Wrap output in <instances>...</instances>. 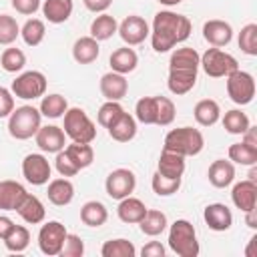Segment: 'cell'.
Returning a JSON list of instances; mask_svg holds the SVG:
<instances>
[{
    "label": "cell",
    "mask_w": 257,
    "mask_h": 257,
    "mask_svg": "<svg viewBox=\"0 0 257 257\" xmlns=\"http://www.w3.org/2000/svg\"><path fill=\"white\" fill-rule=\"evenodd\" d=\"M161 4H165V6H177V4H181L183 0H159Z\"/></svg>",
    "instance_id": "cell-58"
},
{
    "label": "cell",
    "mask_w": 257,
    "mask_h": 257,
    "mask_svg": "<svg viewBox=\"0 0 257 257\" xmlns=\"http://www.w3.org/2000/svg\"><path fill=\"white\" fill-rule=\"evenodd\" d=\"M255 175H257V171H255V165H253V169L249 173V181H255Z\"/></svg>",
    "instance_id": "cell-59"
},
{
    "label": "cell",
    "mask_w": 257,
    "mask_h": 257,
    "mask_svg": "<svg viewBox=\"0 0 257 257\" xmlns=\"http://www.w3.org/2000/svg\"><path fill=\"white\" fill-rule=\"evenodd\" d=\"M199 66H203V70L207 72V76L213 78H221V76H229L231 72H235L239 68V62L235 56H231L229 52H223L219 48H207L205 54L201 56Z\"/></svg>",
    "instance_id": "cell-6"
},
{
    "label": "cell",
    "mask_w": 257,
    "mask_h": 257,
    "mask_svg": "<svg viewBox=\"0 0 257 257\" xmlns=\"http://www.w3.org/2000/svg\"><path fill=\"white\" fill-rule=\"evenodd\" d=\"M108 135L116 143H128V141H133L135 135H137V120H135V116L128 114V112H122L108 126Z\"/></svg>",
    "instance_id": "cell-22"
},
{
    "label": "cell",
    "mask_w": 257,
    "mask_h": 257,
    "mask_svg": "<svg viewBox=\"0 0 257 257\" xmlns=\"http://www.w3.org/2000/svg\"><path fill=\"white\" fill-rule=\"evenodd\" d=\"M239 48L249 54V56H257V24L249 22L241 28L239 32Z\"/></svg>",
    "instance_id": "cell-42"
},
{
    "label": "cell",
    "mask_w": 257,
    "mask_h": 257,
    "mask_svg": "<svg viewBox=\"0 0 257 257\" xmlns=\"http://www.w3.org/2000/svg\"><path fill=\"white\" fill-rule=\"evenodd\" d=\"M66 235H68V231L60 221L44 223L40 227V231H38V247H40V251L44 255H48V257L60 255V249H62V243H64Z\"/></svg>",
    "instance_id": "cell-9"
},
{
    "label": "cell",
    "mask_w": 257,
    "mask_h": 257,
    "mask_svg": "<svg viewBox=\"0 0 257 257\" xmlns=\"http://www.w3.org/2000/svg\"><path fill=\"white\" fill-rule=\"evenodd\" d=\"M135 114L143 124H157V96H143L135 106Z\"/></svg>",
    "instance_id": "cell-41"
},
{
    "label": "cell",
    "mask_w": 257,
    "mask_h": 257,
    "mask_svg": "<svg viewBox=\"0 0 257 257\" xmlns=\"http://www.w3.org/2000/svg\"><path fill=\"white\" fill-rule=\"evenodd\" d=\"M145 213H147L145 203L137 197H131V195L120 199V203L116 207V215L122 223H139L145 217Z\"/></svg>",
    "instance_id": "cell-26"
},
{
    "label": "cell",
    "mask_w": 257,
    "mask_h": 257,
    "mask_svg": "<svg viewBox=\"0 0 257 257\" xmlns=\"http://www.w3.org/2000/svg\"><path fill=\"white\" fill-rule=\"evenodd\" d=\"M207 177H209V183L217 189H225L229 187L233 181H235V167L231 161H225V159H217L209 165V171H207Z\"/></svg>",
    "instance_id": "cell-19"
},
{
    "label": "cell",
    "mask_w": 257,
    "mask_h": 257,
    "mask_svg": "<svg viewBox=\"0 0 257 257\" xmlns=\"http://www.w3.org/2000/svg\"><path fill=\"white\" fill-rule=\"evenodd\" d=\"M54 167H56V171L60 173V177H74V175L78 173V169L72 165V161L68 159V155L64 153V149L56 153V159H54Z\"/></svg>",
    "instance_id": "cell-49"
},
{
    "label": "cell",
    "mask_w": 257,
    "mask_h": 257,
    "mask_svg": "<svg viewBox=\"0 0 257 257\" xmlns=\"http://www.w3.org/2000/svg\"><path fill=\"white\" fill-rule=\"evenodd\" d=\"M203 38L215 46V48H221V46H227L233 38V28L229 22L225 20H219V18H213V20H207L203 24Z\"/></svg>",
    "instance_id": "cell-14"
},
{
    "label": "cell",
    "mask_w": 257,
    "mask_h": 257,
    "mask_svg": "<svg viewBox=\"0 0 257 257\" xmlns=\"http://www.w3.org/2000/svg\"><path fill=\"white\" fill-rule=\"evenodd\" d=\"M12 110H14V96L8 88L0 86V118L10 116Z\"/></svg>",
    "instance_id": "cell-50"
},
{
    "label": "cell",
    "mask_w": 257,
    "mask_h": 257,
    "mask_svg": "<svg viewBox=\"0 0 257 257\" xmlns=\"http://www.w3.org/2000/svg\"><path fill=\"white\" fill-rule=\"evenodd\" d=\"M249 116L245 112H241L239 108H233V110H227L225 116H223V126L229 135H243L247 128H249Z\"/></svg>",
    "instance_id": "cell-40"
},
{
    "label": "cell",
    "mask_w": 257,
    "mask_h": 257,
    "mask_svg": "<svg viewBox=\"0 0 257 257\" xmlns=\"http://www.w3.org/2000/svg\"><path fill=\"white\" fill-rule=\"evenodd\" d=\"M44 34H46L44 22L38 20V18L26 20L24 26L20 28V36H22V40H24L28 46H38V44L44 40Z\"/></svg>",
    "instance_id": "cell-39"
},
{
    "label": "cell",
    "mask_w": 257,
    "mask_h": 257,
    "mask_svg": "<svg viewBox=\"0 0 257 257\" xmlns=\"http://www.w3.org/2000/svg\"><path fill=\"white\" fill-rule=\"evenodd\" d=\"M108 219V211L100 201H88L80 207V221L88 227H100Z\"/></svg>",
    "instance_id": "cell-32"
},
{
    "label": "cell",
    "mask_w": 257,
    "mask_h": 257,
    "mask_svg": "<svg viewBox=\"0 0 257 257\" xmlns=\"http://www.w3.org/2000/svg\"><path fill=\"white\" fill-rule=\"evenodd\" d=\"M34 137H36L38 149L44 151V153H54V155H56V153L62 151L64 145H66V135H64V131H62L60 126H56V124L40 126Z\"/></svg>",
    "instance_id": "cell-13"
},
{
    "label": "cell",
    "mask_w": 257,
    "mask_h": 257,
    "mask_svg": "<svg viewBox=\"0 0 257 257\" xmlns=\"http://www.w3.org/2000/svg\"><path fill=\"white\" fill-rule=\"evenodd\" d=\"M231 199H233V205L247 213V211H253L255 205H257V185L255 181H239L233 191H231Z\"/></svg>",
    "instance_id": "cell-16"
},
{
    "label": "cell",
    "mask_w": 257,
    "mask_h": 257,
    "mask_svg": "<svg viewBox=\"0 0 257 257\" xmlns=\"http://www.w3.org/2000/svg\"><path fill=\"white\" fill-rule=\"evenodd\" d=\"M26 64V54L20 48H6L0 56V66L6 72H18Z\"/></svg>",
    "instance_id": "cell-43"
},
{
    "label": "cell",
    "mask_w": 257,
    "mask_h": 257,
    "mask_svg": "<svg viewBox=\"0 0 257 257\" xmlns=\"http://www.w3.org/2000/svg\"><path fill=\"white\" fill-rule=\"evenodd\" d=\"M62 128H64V135L68 139H72V143H92L96 139L94 122L78 106L66 108V112H64V126Z\"/></svg>",
    "instance_id": "cell-5"
},
{
    "label": "cell",
    "mask_w": 257,
    "mask_h": 257,
    "mask_svg": "<svg viewBox=\"0 0 257 257\" xmlns=\"http://www.w3.org/2000/svg\"><path fill=\"white\" fill-rule=\"evenodd\" d=\"M193 114H195V120L201 124V126H213L219 118H221V108H219V102L213 100V98H203L195 104L193 108Z\"/></svg>",
    "instance_id": "cell-30"
},
{
    "label": "cell",
    "mask_w": 257,
    "mask_h": 257,
    "mask_svg": "<svg viewBox=\"0 0 257 257\" xmlns=\"http://www.w3.org/2000/svg\"><path fill=\"white\" fill-rule=\"evenodd\" d=\"M151 187L159 197H169L179 191L181 179H169V177H163L161 173H155L151 179Z\"/></svg>",
    "instance_id": "cell-45"
},
{
    "label": "cell",
    "mask_w": 257,
    "mask_h": 257,
    "mask_svg": "<svg viewBox=\"0 0 257 257\" xmlns=\"http://www.w3.org/2000/svg\"><path fill=\"white\" fill-rule=\"evenodd\" d=\"M122 112H124V108L118 104V100H106V102L98 108V112H96V120H98L100 126L108 128V126H110Z\"/></svg>",
    "instance_id": "cell-44"
},
{
    "label": "cell",
    "mask_w": 257,
    "mask_h": 257,
    "mask_svg": "<svg viewBox=\"0 0 257 257\" xmlns=\"http://www.w3.org/2000/svg\"><path fill=\"white\" fill-rule=\"evenodd\" d=\"M46 76L38 70H26L20 76H16V80H12V94L22 98V100H34L44 96L46 92Z\"/></svg>",
    "instance_id": "cell-7"
},
{
    "label": "cell",
    "mask_w": 257,
    "mask_h": 257,
    "mask_svg": "<svg viewBox=\"0 0 257 257\" xmlns=\"http://www.w3.org/2000/svg\"><path fill=\"white\" fill-rule=\"evenodd\" d=\"M193 30V24L187 16L161 10L153 18V30H151V44L155 52H167L175 44L185 42Z\"/></svg>",
    "instance_id": "cell-1"
},
{
    "label": "cell",
    "mask_w": 257,
    "mask_h": 257,
    "mask_svg": "<svg viewBox=\"0 0 257 257\" xmlns=\"http://www.w3.org/2000/svg\"><path fill=\"white\" fill-rule=\"evenodd\" d=\"M197 84V70H169L167 86L173 94H187Z\"/></svg>",
    "instance_id": "cell-29"
},
{
    "label": "cell",
    "mask_w": 257,
    "mask_h": 257,
    "mask_svg": "<svg viewBox=\"0 0 257 257\" xmlns=\"http://www.w3.org/2000/svg\"><path fill=\"white\" fill-rule=\"evenodd\" d=\"M199 62H201L199 52L195 48L183 46L171 54L169 70H199Z\"/></svg>",
    "instance_id": "cell-25"
},
{
    "label": "cell",
    "mask_w": 257,
    "mask_h": 257,
    "mask_svg": "<svg viewBox=\"0 0 257 257\" xmlns=\"http://www.w3.org/2000/svg\"><path fill=\"white\" fill-rule=\"evenodd\" d=\"M82 2L90 12H104L112 4V0H82Z\"/></svg>",
    "instance_id": "cell-53"
},
{
    "label": "cell",
    "mask_w": 257,
    "mask_h": 257,
    "mask_svg": "<svg viewBox=\"0 0 257 257\" xmlns=\"http://www.w3.org/2000/svg\"><path fill=\"white\" fill-rule=\"evenodd\" d=\"M116 32L120 34V38L124 40L126 46H137V44L145 42V38L151 34L147 20H145L143 16H137V14L126 16V18L118 24V30H116Z\"/></svg>",
    "instance_id": "cell-12"
},
{
    "label": "cell",
    "mask_w": 257,
    "mask_h": 257,
    "mask_svg": "<svg viewBox=\"0 0 257 257\" xmlns=\"http://www.w3.org/2000/svg\"><path fill=\"white\" fill-rule=\"evenodd\" d=\"M46 195H48V201L56 207H64L68 205L72 199H74V185L62 177V179H52L48 183V189H46Z\"/></svg>",
    "instance_id": "cell-21"
},
{
    "label": "cell",
    "mask_w": 257,
    "mask_h": 257,
    "mask_svg": "<svg viewBox=\"0 0 257 257\" xmlns=\"http://www.w3.org/2000/svg\"><path fill=\"white\" fill-rule=\"evenodd\" d=\"M60 255L62 257H82L84 255V243L78 235L74 233H68L64 243H62V249H60Z\"/></svg>",
    "instance_id": "cell-48"
},
{
    "label": "cell",
    "mask_w": 257,
    "mask_h": 257,
    "mask_svg": "<svg viewBox=\"0 0 257 257\" xmlns=\"http://www.w3.org/2000/svg\"><path fill=\"white\" fill-rule=\"evenodd\" d=\"M12 227H14V221L6 215H0V239H4L12 231Z\"/></svg>",
    "instance_id": "cell-55"
},
{
    "label": "cell",
    "mask_w": 257,
    "mask_h": 257,
    "mask_svg": "<svg viewBox=\"0 0 257 257\" xmlns=\"http://www.w3.org/2000/svg\"><path fill=\"white\" fill-rule=\"evenodd\" d=\"M28 191L16 181H0V211H16Z\"/></svg>",
    "instance_id": "cell-18"
},
{
    "label": "cell",
    "mask_w": 257,
    "mask_h": 257,
    "mask_svg": "<svg viewBox=\"0 0 257 257\" xmlns=\"http://www.w3.org/2000/svg\"><path fill=\"white\" fill-rule=\"evenodd\" d=\"M12 6H14L16 12H20L24 16H30L40 8V0H12Z\"/></svg>",
    "instance_id": "cell-51"
},
{
    "label": "cell",
    "mask_w": 257,
    "mask_h": 257,
    "mask_svg": "<svg viewBox=\"0 0 257 257\" xmlns=\"http://www.w3.org/2000/svg\"><path fill=\"white\" fill-rule=\"evenodd\" d=\"M50 173H52V169H50V163H48V159L44 155L30 153V155L24 157L22 175H24V179L28 183H32L36 187L38 185H46L50 181Z\"/></svg>",
    "instance_id": "cell-11"
},
{
    "label": "cell",
    "mask_w": 257,
    "mask_h": 257,
    "mask_svg": "<svg viewBox=\"0 0 257 257\" xmlns=\"http://www.w3.org/2000/svg\"><path fill=\"white\" fill-rule=\"evenodd\" d=\"M6 249L12 251V253H22L28 245H30V233L24 225H14L12 231L2 239Z\"/></svg>",
    "instance_id": "cell-36"
},
{
    "label": "cell",
    "mask_w": 257,
    "mask_h": 257,
    "mask_svg": "<svg viewBox=\"0 0 257 257\" xmlns=\"http://www.w3.org/2000/svg\"><path fill=\"white\" fill-rule=\"evenodd\" d=\"M245 223H247L251 229H255V227H257V223H255V209L245 213Z\"/></svg>",
    "instance_id": "cell-56"
},
{
    "label": "cell",
    "mask_w": 257,
    "mask_h": 257,
    "mask_svg": "<svg viewBox=\"0 0 257 257\" xmlns=\"http://www.w3.org/2000/svg\"><path fill=\"white\" fill-rule=\"evenodd\" d=\"M16 213H18L26 223L38 225V223L44 221L46 209H44V205H42V201H40L38 197H34V195L28 193V195L22 199V203L16 207Z\"/></svg>",
    "instance_id": "cell-23"
},
{
    "label": "cell",
    "mask_w": 257,
    "mask_h": 257,
    "mask_svg": "<svg viewBox=\"0 0 257 257\" xmlns=\"http://www.w3.org/2000/svg\"><path fill=\"white\" fill-rule=\"evenodd\" d=\"M137 187V177L131 169H114L110 171V175L106 177V183H104V189H106V195L110 199H124L128 197Z\"/></svg>",
    "instance_id": "cell-10"
},
{
    "label": "cell",
    "mask_w": 257,
    "mask_h": 257,
    "mask_svg": "<svg viewBox=\"0 0 257 257\" xmlns=\"http://www.w3.org/2000/svg\"><path fill=\"white\" fill-rule=\"evenodd\" d=\"M203 147H205L203 133L193 126H181V128L169 131L163 145L165 151H173L183 157H195L203 151Z\"/></svg>",
    "instance_id": "cell-2"
},
{
    "label": "cell",
    "mask_w": 257,
    "mask_h": 257,
    "mask_svg": "<svg viewBox=\"0 0 257 257\" xmlns=\"http://www.w3.org/2000/svg\"><path fill=\"white\" fill-rule=\"evenodd\" d=\"M227 78V94L235 104H249L255 96V78L245 70H235Z\"/></svg>",
    "instance_id": "cell-8"
},
{
    "label": "cell",
    "mask_w": 257,
    "mask_h": 257,
    "mask_svg": "<svg viewBox=\"0 0 257 257\" xmlns=\"http://www.w3.org/2000/svg\"><path fill=\"white\" fill-rule=\"evenodd\" d=\"M118 30V22L114 20V16H110V14H100V16H96L94 20H92V24H90V36L94 38V40H108L114 32Z\"/></svg>",
    "instance_id": "cell-34"
},
{
    "label": "cell",
    "mask_w": 257,
    "mask_h": 257,
    "mask_svg": "<svg viewBox=\"0 0 257 257\" xmlns=\"http://www.w3.org/2000/svg\"><path fill=\"white\" fill-rule=\"evenodd\" d=\"M169 247L179 257H197L199 241L197 231L187 219H177L169 229Z\"/></svg>",
    "instance_id": "cell-4"
},
{
    "label": "cell",
    "mask_w": 257,
    "mask_h": 257,
    "mask_svg": "<svg viewBox=\"0 0 257 257\" xmlns=\"http://www.w3.org/2000/svg\"><path fill=\"white\" fill-rule=\"evenodd\" d=\"M241 137H243V139H241V143H245V145H249V147L257 149V131H255V126H251V124H249V128H247Z\"/></svg>",
    "instance_id": "cell-54"
},
{
    "label": "cell",
    "mask_w": 257,
    "mask_h": 257,
    "mask_svg": "<svg viewBox=\"0 0 257 257\" xmlns=\"http://www.w3.org/2000/svg\"><path fill=\"white\" fill-rule=\"evenodd\" d=\"M157 173H161L163 177H169V179H181L185 173V157L163 149L159 163H157Z\"/></svg>",
    "instance_id": "cell-20"
},
{
    "label": "cell",
    "mask_w": 257,
    "mask_h": 257,
    "mask_svg": "<svg viewBox=\"0 0 257 257\" xmlns=\"http://www.w3.org/2000/svg\"><path fill=\"white\" fill-rule=\"evenodd\" d=\"M100 92L106 100H120L128 92V80L124 78V74L110 70L100 78Z\"/></svg>",
    "instance_id": "cell-17"
},
{
    "label": "cell",
    "mask_w": 257,
    "mask_h": 257,
    "mask_svg": "<svg viewBox=\"0 0 257 257\" xmlns=\"http://www.w3.org/2000/svg\"><path fill=\"white\" fill-rule=\"evenodd\" d=\"M66 108H68V102H66V98L62 96V94H46V96H42V100H40V114L42 116H48V118H60V116H64V112H66Z\"/></svg>",
    "instance_id": "cell-35"
},
{
    "label": "cell",
    "mask_w": 257,
    "mask_h": 257,
    "mask_svg": "<svg viewBox=\"0 0 257 257\" xmlns=\"http://www.w3.org/2000/svg\"><path fill=\"white\" fill-rule=\"evenodd\" d=\"M64 153L68 155V159L72 161V165L78 171L90 167L94 161V151H92L90 143H70L68 147H64Z\"/></svg>",
    "instance_id": "cell-31"
},
{
    "label": "cell",
    "mask_w": 257,
    "mask_h": 257,
    "mask_svg": "<svg viewBox=\"0 0 257 257\" xmlns=\"http://www.w3.org/2000/svg\"><path fill=\"white\" fill-rule=\"evenodd\" d=\"M20 34V26L14 16L0 14V44H12Z\"/></svg>",
    "instance_id": "cell-46"
},
{
    "label": "cell",
    "mask_w": 257,
    "mask_h": 257,
    "mask_svg": "<svg viewBox=\"0 0 257 257\" xmlns=\"http://www.w3.org/2000/svg\"><path fill=\"white\" fill-rule=\"evenodd\" d=\"M98 40H94L92 36H80L74 44H72V56L78 64H90L98 58Z\"/></svg>",
    "instance_id": "cell-28"
},
{
    "label": "cell",
    "mask_w": 257,
    "mask_h": 257,
    "mask_svg": "<svg viewBox=\"0 0 257 257\" xmlns=\"http://www.w3.org/2000/svg\"><path fill=\"white\" fill-rule=\"evenodd\" d=\"M175 114H177V110H175L173 100L167 96H157V124L159 126L171 124L175 120Z\"/></svg>",
    "instance_id": "cell-47"
},
{
    "label": "cell",
    "mask_w": 257,
    "mask_h": 257,
    "mask_svg": "<svg viewBox=\"0 0 257 257\" xmlns=\"http://www.w3.org/2000/svg\"><path fill=\"white\" fill-rule=\"evenodd\" d=\"M72 0H44L42 4V14L48 22L52 24H62L70 18L72 14Z\"/></svg>",
    "instance_id": "cell-27"
},
{
    "label": "cell",
    "mask_w": 257,
    "mask_h": 257,
    "mask_svg": "<svg viewBox=\"0 0 257 257\" xmlns=\"http://www.w3.org/2000/svg\"><path fill=\"white\" fill-rule=\"evenodd\" d=\"M40 120H42V114L38 108H34L32 104H22L14 108L8 116V133L16 141H26L38 133Z\"/></svg>",
    "instance_id": "cell-3"
},
{
    "label": "cell",
    "mask_w": 257,
    "mask_h": 257,
    "mask_svg": "<svg viewBox=\"0 0 257 257\" xmlns=\"http://www.w3.org/2000/svg\"><path fill=\"white\" fill-rule=\"evenodd\" d=\"M255 241H257V237L253 235V237L249 239V247L245 249V255H247V257H257V255H255V251H253V243H255Z\"/></svg>",
    "instance_id": "cell-57"
},
{
    "label": "cell",
    "mask_w": 257,
    "mask_h": 257,
    "mask_svg": "<svg viewBox=\"0 0 257 257\" xmlns=\"http://www.w3.org/2000/svg\"><path fill=\"white\" fill-rule=\"evenodd\" d=\"M139 225H141V231L145 233V235H149V237H157V235H161L165 229H167V215L163 213V211H159V209H147V213H145V217L139 221Z\"/></svg>",
    "instance_id": "cell-33"
},
{
    "label": "cell",
    "mask_w": 257,
    "mask_h": 257,
    "mask_svg": "<svg viewBox=\"0 0 257 257\" xmlns=\"http://www.w3.org/2000/svg\"><path fill=\"white\" fill-rule=\"evenodd\" d=\"M143 257H165V247L159 241H149L143 249H141Z\"/></svg>",
    "instance_id": "cell-52"
},
{
    "label": "cell",
    "mask_w": 257,
    "mask_h": 257,
    "mask_svg": "<svg viewBox=\"0 0 257 257\" xmlns=\"http://www.w3.org/2000/svg\"><path fill=\"white\" fill-rule=\"evenodd\" d=\"M229 161L237 163V165H245V167H253L257 163V149L245 145V143H233L229 147Z\"/></svg>",
    "instance_id": "cell-38"
},
{
    "label": "cell",
    "mask_w": 257,
    "mask_h": 257,
    "mask_svg": "<svg viewBox=\"0 0 257 257\" xmlns=\"http://www.w3.org/2000/svg\"><path fill=\"white\" fill-rule=\"evenodd\" d=\"M203 219L213 231H227L233 225V213L223 203H211L203 211Z\"/></svg>",
    "instance_id": "cell-15"
},
{
    "label": "cell",
    "mask_w": 257,
    "mask_h": 257,
    "mask_svg": "<svg viewBox=\"0 0 257 257\" xmlns=\"http://www.w3.org/2000/svg\"><path fill=\"white\" fill-rule=\"evenodd\" d=\"M102 257H135L137 247L128 239H110L100 247Z\"/></svg>",
    "instance_id": "cell-37"
},
{
    "label": "cell",
    "mask_w": 257,
    "mask_h": 257,
    "mask_svg": "<svg viewBox=\"0 0 257 257\" xmlns=\"http://www.w3.org/2000/svg\"><path fill=\"white\" fill-rule=\"evenodd\" d=\"M108 64H110V68H112L114 72H118V74H128V72H133V70L137 68L139 56H137V52H135L133 48L122 46V48H116V50L110 54Z\"/></svg>",
    "instance_id": "cell-24"
}]
</instances>
